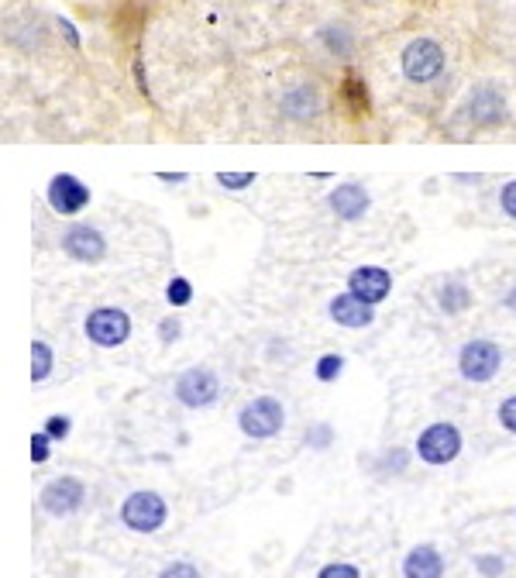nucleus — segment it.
Masks as SVG:
<instances>
[{
    "mask_svg": "<svg viewBox=\"0 0 516 578\" xmlns=\"http://www.w3.org/2000/svg\"><path fill=\"white\" fill-rule=\"evenodd\" d=\"M369 207H372L369 190L358 183H341L338 190L331 193V210H334V217H341V221H358V217H365Z\"/></svg>",
    "mask_w": 516,
    "mask_h": 578,
    "instance_id": "obj_13",
    "label": "nucleus"
},
{
    "mask_svg": "<svg viewBox=\"0 0 516 578\" xmlns=\"http://www.w3.org/2000/svg\"><path fill=\"white\" fill-rule=\"evenodd\" d=\"M344 100H348L351 114H365V111H369V90H365V83L358 80L355 73L344 80Z\"/></svg>",
    "mask_w": 516,
    "mask_h": 578,
    "instance_id": "obj_19",
    "label": "nucleus"
},
{
    "mask_svg": "<svg viewBox=\"0 0 516 578\" xmlns=\"http://www.w3.org/2000/svg\"><path fill=\"white\" fill-rule=\"evenodd\" d=\"M406 465H410V455L403 448H393L379 458V475H403Z\"/></svg>",
    "mask_w": 516,
    "mask_h": 578,
    "instance_id": "obj_21",
    "label": "nucleus"
},
{
    "mask_svg": "<svg viewBox=\"0 0 516 578\" xmlns=\"http://www.w3.org/2000/svg\"><path fill=\"white\" fill-rule=\"evenodd\" d=\"M314 372H317L320 382H334V379H338L341 372H344V358H341V355H324V358L317 362Z\"/></svg>",
    "mask_w": 516,
    "mask_h": 578,
    "instance_id": "obj_24",
    "label": "nucleus"
},
{
    "mask_svg": "<svg viewBox=\"0 0 516 578\" xmlns=\"http://www.w3.org/2000/svg\"><path fill=\"white\" fill-rule=\"evenodd\" d=\"M159 578H203L197 565H190V561H172L159 572Z\"/></svg>",
    "mask_w": 516,
    "mask_h": 578,
    "instance_id": "obj_29",
    "label": "nucleus"
},
{
    "mask_svg": "<svg viewBox=\"0 0 516 578\" xmlns=\"http://www.w3.org/2000/svg\"><path fill=\"white\" fill-rule=\"evenodd\" d=\"M86 503V486L76 475H59L38 496V506H42L49 517H73L76 510Z\"/></svg>",
    "mask_w": 516,
    "mask_h": 578,
    "instance_id": "obj_7",
    "label": "nucleus"
},
{
    "mask_svg": "<svg viewBox=\"0 0 516 578\" xmlns=\"http://www.w3.org/2000/svg\"><path fill=\"white\" fill-rule=\"evenodd\" d=\"M389 289H393V276L386 269H379V265H358L348 276V293H355L358 300L372 303V307L386 300Z\"/></svg>",
    "mask_w": 516,
    "mask_h": 578,
    "instance_id": "obj_11",
    "label": "nucleus"
},
{
    "mask_svg": "<svg viewBox=\"0 0 516 578\" xmlns=\"http://www.w3.org/2000/svg\"><path fill=\"white\" fill-rule=\"evenodd\" d=\"M62 252L76 262H100L107 255V238L90 224H73L62 234Z\"/></svg>",
    "mask_w": 516,
    "mask_h": 578,
    "instance_id": "obj_10",
    "label": "nucleus"
},
{
    "mask_svg": "<svg viewBox=\"0 0 516 578\" xmlns=\"http://www.w3.org/2000/svg\"><path fill=\"white\" fill-rule=\"evenodd\" d=\"M52 365H56V355H52V348L45 345V341H35V345H31V379L45 382V379L52 376Z\"/></svg>",
    "mask_w": 516,
    "mask_h": 578,
    "instance_id": "obj_18",
    "label": "nucleus"
},
{
    "mask_svg": "<svg viewBox=\"0 0 516 578\" xmlns=\"http://www.w3.org/2000/svg\"><path fill=\"white\" fill-rule=\"evenodd\" d=\"M324 42H327V49H331L334 56H341V59L351 56V35H348V28H324Z\"/></svg>",
    "mask_w": 516,
    "mask_h": 578,
    "instance_id": "obj_20",
    "label": "nucleus"
},
{
    "mask_svg": "<svg viewBox=\"0 0 516 578\" xmlns=\"http://www.w3.org/2000/svg\"><path fill=\"white\" fill-rule=\"evenodd\" d=\"M444 69V52L434 38H417L403 49V73L410 83H434Z\"/></svg>",
    "mask_w": 516,
    "mask_h": 578,
    "instance_id": "obj_6",
    "label": "nucleus"
},
{
    "mask_svg": "<svg viewBox=\"0 0 516 578\" xmlns=\"http://www.w3.org/2000/svg\"><path fill=\"white\" fill-rule=\"evenodd\" d=\"M283 114L289 121H314L320 114V93L317 87H293L283 97Z\"/></svg>",
    "mask_w": 516,
    "mask_h": 578,
    "instance_id": "obj_16",
    "label": "nucleus"
},
{
    "mask_svg": "<svg viewBox=\"0 0 516 578\" xmlns=\"http://www.w3.org/2000/svg\"><path fill=\"white\" fill-rule=\"evenodd\" d=\"M475 568L486 578H499L506 572V561L499 558V554H482V558H475Z\"/></svg>",
    "mask_w": 516,
    "mask_h": 578,
    "instance_id": "obj_28",
    "label": "nucleus"
},
{
    "mask_svg": "<svg viewBox=\"0 0 516 578\" xmlns=\"http://www.w3.org/2000/svg\"><path fill=\"white\" fill-rule=\"evenodd\" d=\"M83 331L97 348H121L131 338V317L121 307H97L90 310Z\"/></svg>",
    "mask_w": 516,
    "mask_h": 578,
    "instance_id": "obj_5",
    "label": "nucleus"
},
{
    "mask_svg": "<svg viewBox=\"0 0 516 578\" xmlns=\"http://www.w3.org/2000/svg\"><path fill=\"white\" fill-rule=\"evenodd\" d=\"M303 441H307V448H314V451H327L334 444V427L331 424H314L307 434H303Z\"/></svg>",
    "mask_w": 516,
    "mask_h": 578,
    "instance_id": "obj_23",
    "label": "nucleus"
},
{
    "mask_svg": "<svg viewBox=\"0 0 516 578\" xmlns=\"http://www.w3.org/2000/svg\"><path fill=\"white\" fill-rule=\"evenodd\" d=\"M217 396H221V379L210 369H186L176 379V400L190 410H207L217 403Z\"/></svg>",
    "mask_w": 516,
    "mask_h": 578,
    "instance_id": "obj_8",
    "label": "nucleus"
},
{
    "mask_svg": "<svg viewBox=\"0 0 516 578\" xmlns=\"http://www.w3.org/2000/svg\"><path fill=\"white\" fill-rule=\"evenodd\" d=\"M90 203V186L83 179H76L73 173H59L49 183V207L62 217H73Z\"/></svg>",
    "mask_w": 516,
    "mask_h": 578,
    "instance_id": "obj_9",
    "label": "nucleus"
},
{
    "mask_svg": "<svg viewBox=\"0 0 516 578\" xmlns=\"http://www.w3.org/2000/svg\"><path fill=\"white\" fill-rule=\"evenodd\" d=\"M461 444L465 441H461L458 427L441 420V424H430L427 431H420L417 455H420V462H427V465H451L461 455Z\"/></svg>",
    "mask_w": 516,
    "mask_h": 578,
    "instance_id": "obj_4",
    "label": "nucleus"
},
{
    "mask_svg": "<svg viewBox=\"0 0 516 578\" xmlns=\"http://www.w3.org/2000/svg\"><path fill=\"white\" fill-rule=\"evenodd\" d=\"M238 427H241V434L252 437V441H269V437H276L286 427L283 403H279L276 396H255V400H248L241 406Z\"/></svg>",
    "mask_w": 516,
    "mask_h": 578,
    "instance_id": "obj_2",
    "label": "nucleus"
},
{
    "mask_svg": "<svg viewBox=\"0 0 516 578\" xmlns=\"http://www.w3.org/2000/svg\"><path fill=\"white\" fill-rule=\"evenodd\" d=\"M317 578H362V572L355 565H348V561H331V565L320 568Z\"/></svg>",
    "mask_w": 516,
    "mask_h": 578,
    "instance_id": "obj_27",
    "label": "nucleus"
},
{
    "mask_svg": "<svg viewBox=\"0 0 516 578\" xmlns=\"http://www.w3.org/2000/svg\"><path fill=\"white\" fill-rule=\"evenodd\" d=\"M45 434L52 437V441H66L69 431H73V420L66 417V413H56V417H49L45 420V427H42Z\"/></svg>",
    "mask_w": 516,
    "mask_h": 578,
    "instance_id": "obj_26",
    "label": "nucleus"
},
{
    "mask_svg": "<svg viewBox=\"0 0 516 578\" xmlns=\"http://www.w3.org/2000/svg\"><path fill=\"white\" fill-rule=\"evenodd\" d=\"M179 334H183V327H179V320H176V317L159 320V338L166 341V345H172V341H179Z\"/></svg>",
    "mask_w": 516,
    "mask_h": 578,
    "instance_id": "obj_32",
    "label": "nucleus"
},
{
    "mask_svg": "<svg viewBox=\"0 0 516 578\" xmlns=\"http://www.w3.org/2000/svg\"><path fill=\"white\" fill-rule=\"evenodd\" d=\"M166 300H169V307H186V303L193 300V286H190V279H183V276L172 279V283L166 286Z\"/></svg>",
    "mask_w": 516,
    "mask_h": 578,
    "instance_id": "obj_22",
    "label": "nucleus"
},
{
    "mask_svg": "<svg viewBox=\"0 0 516 578\" xmlns=\"http://www.w3.org/2000/svg\"><path fill=\"white\" fill-rule=\"evenodd\" d=\"M503 369V348L496 341H486V338H475L461 348L458 355V372L465 376L468 382H492Z\"/></svg>",
    "mask_w": 516,
    "mask_h": 578,
    "instance_id": "obj_3",
    "label": "nucleus"
},
{
    "mask_svg": "<svg viewBox=\"0 0 516 578\" xmlns=\"http://www.w3.org/2000/svg\"><path fill=\"white\" fill-rule=\"evenodd\" d=\"M166 520H169L166 499L152 489L131 492V496L121 503V523L128 530H135V534H155V530L166 527Z\"/></svg>",
    "mask_w": 516,
    "mask_h": 578,
    "instance_id": "obj_1",
    "label": "nucleus"
},
{
    "mask_svg": "<svg viewBox=\"0 0 516 578\" xmlns=\"http://www.w3.org/2000/svg\"><path fill=\"white\" fill-rule=\"evenodd\" d=\"M437 307H441L444 314H465V310L472 307V293H468L465 283H444L437 289Z\"/></svg>",
    "mask_w": 516,
    "mask_h": 578,
    "instance_id": "obj_17",
    "label": "nucleus"
},
{
    "mask_svg": "<svg viewBox=\"0 0 516 578\" xmlns=\"http://www.w3.org/2000/svg\"><path fill=\"white\" fill-rule=\"evenodd\" d=\"M217 183L224 190H245V186L255 183V173H241V176H231V173H217Z\"/></svg>",
    "mask_w": 516,
    "mask_h": 578,
    "instance_id": "obj_30",
    "label": "nucleus"
},
{
    "mask_svg": "<svg viewBox=\"0 0 516 578\" xmlns=\"http://www.w3.org/2000/svg\"><path fill=\"white\" fill-rule=\"evenodd\" d=\"M506 307H510L513 314H516V286L510 289V293H506Z\"/></svg>",
    "mask_w": 516,
    "mask_h": 578,
    "instance_id": "obj_34",
    "label": "nucleus"
},
{
    "mask_svg": "<svg viewBox=\"0 0 516 578\" xmlns=\"http://www.w3.org/2000/svg\"><path fill=\"white\" fill-rule=\"evenodd\" d=\"M331 320H338L341 327H369L375 320L372 303L358 300L355 293H341L331 300Z\"/></svg>",
    "mask_w": 516,
    "mask_h": 578,
    "instance_id": "obj_15",
    "label": "nucleus"
},
{
    "mask_svg": "<svg viewBox=\"0 0 516 578\" xmlns=\"http://www.w3.org/2000/svg\"><path fill=\"white\" fill-rule=\"evenodd\" d=\"M468 121L479 124V128H496V124L506 121V97L499 93L496 87H479L468 97V107H465Z\"/></svg>",
    "mask_w": 516,
    "mask_h": 578,
    "instance_id": "obj_12",
    "label": "nucleus"
},
{
    "mask_svg": "<svg viewBox=\"0 0 516 578\" xmlns=\"http://www.w3.org/2000/svg\"><path fill=\"white\" fill-rule=\"evenodd\" d=\"M403 578H444V558L434 544H417L403 558Z\"/></svg>",
    "mask_w": 516,
    "mask_h": 578,
    "instance_id": "obj_14",
    "label": "nucleus"
},
{
    "mask_svg": "<svg viewBox=\"0 0 516 578\" xmlns=\"http://www.w3.org/2000/svg\"><path fill=\"white\" fill-rule=\"evenodd\" d=\"M52 444H56V441H52L49 434H45V431H38L35 437H31V462H35V465H45V462H49Z\"/></svg>",
    "mask_w": 516,
    "mask_h": 578,
    "instance_id": "obj_25",
    "label": "nucleus"
},
{
    "mask_svg": "<svg viewBox=\"0 0 516 578\" xmlns=\"http://www.w3.org/2000/svg\"><path fill=\"white\" fill-rule=\"evenodd\" d=\"M499 200H503V210L516 221V183H506L503 193H499Z\"/></svg>",
    "mask_w": 516,
    "mask_h": 578,
    "instance_id": "obj_33",
    "label": "nucleus"
},
{
    "mask_svg": "<svg viewBox=\"0 0 516 578\" xmlns=\"http://www.w3.org/2000/svg\"><path fill=\"white\" fill-rule=\"evenodd\" d=\"M499 424H503L510 434H516V396L499 403Z\"/></svg>",
    "mask_w": 516,
    "mask_h": 578,
    "instance_id": "obj_31",
    "label": "nucleus"
}]
</instances>
